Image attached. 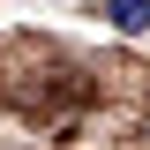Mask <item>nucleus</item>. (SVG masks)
Listing matches in <instances>:
<instances>
[{
    "label": "nucleus",
    "instance_id": "obj_1",
    "mask_svg": "<svg viewBox=\"0 0 150 150\" xmlns=\"http://www.w3.org/2000/svg\"><path fill=\"white\" fill-rule=\"evenodd\" d=\"M105 15H112V30L143 38V30H150V0H105Z\"/></svg>",
    "mask_w": 150,
    "mask_h": 150
}]
</instances>
